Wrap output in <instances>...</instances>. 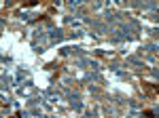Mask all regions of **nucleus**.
Wrapping results in <instances>:
<instances>
[{
  "mask_svg": "<svg viewBox=\"0 0 159 118\" xmlns=\"http://www.w3.org/2000/svg\"><path fill=\"white\" fill-rule=\"evenodd\" d=\"M15 118H19V114H15Z\"/></svg>",
  "mask_w": 159,
  "mask_h": 118,
  "instance_id": "f257e3e1",
  "label": "nucleus"
}]
</instances>
